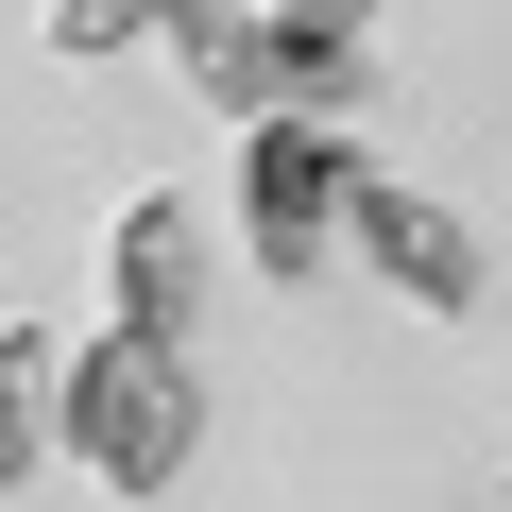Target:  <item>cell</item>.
I'll return each mask as SVG.
<instances>
[{
    "label": "cell",
    "instance_id": "ba28073f",
    "mask_svg": "<svg viewBox=\"0 0 512 512\" xmlns=\"http://www.w3.org/2000/svg\"><path fill=\"white\" fill-rule=\"evenodd\" d=\"M274 35H291V52H359V35H376V0H274Z\"/></svg>",
    "mask_w": 512,
    "mask_h": 512
},
{
    "label": "cell",
    "instance_id": "3957f363",
    "mask_svg": "<svg viewBox=\"0 0 512 512\" xmlns=\"http://www.w3.org/2000/svg\"><path fill=\"white\" fill-rule=\"evenodd\" d=\"M342 239L376 256V274H393L410 308H478V239H461L444 205H410L393 171H359V188H342Z\"/></svg>",
    "mask_w": 512,
    "mask_h": 512
},
{
    "label": "cell",
    "instance_id": "277c9868",
    "mask_svg": "<svg viewBox=\"0 0 512 512\" xmlns=\"http://www.w3.org/2000/svg\"><path fill=\"white\" fill-rule=\"evenodd\" d=\"M103 291H120V325H137V342H171V325H188V188H137V205H120Z\"/></svg>",
    "mask_w": 512,
    "mask_h": 512
},
{
    "label": "cell",
    "instance_id": "6da1fadb",
    "mask_svg": "<svg viewBox=\"0 0 512 512\" xmlns=\"http://www.w3.org/2000/svg\"><path fill=\"white\" fill-rule=\"evenodd\" d=\"M69 461H86L103 495H154V478L188 461V359L137 342V325L69 342Z\"/></svg>",
    "mask_w": 512,
    "mask_h": 512
},
{
    "label": "cell",
    "instance_id": "7a4b0ae2",
    "mask_svg": "<svg viewBox=\"0 0 512 512\" xmlns=\"http://www.w3.org/2000/svg\"><path fill=\"white\" fill-rule=\"evenodd\" d=\"M342 188H359V171H342V137L256 120V137H239V222H256V274H291V291H308V256L342 239Z\"/></svg>",
    "mask_w": 512,
    "mask_h": 512
},
{
    "label": "cell",
    "instance_id": "52a82bcc",
    "mask_svg": "<svg viewBox=\"0 0 512 512\" xmlns=\"http://www.w3.org/2000/svg\"><path fill=\"white\" fill-rule=\"evenodd\" d=\"M137 35H171V0H52V52H69V69L137 52Z\"/></svg>",
    "mask_w": 512,
    "mask_h": 512
},
{
    "label": "cell",
    "instance_id": "8992f818",
    "mask_svg": "<svg viewBox=\"0 0 512 512\" xmlns=\"http://www.w3.org/2000/svg\"><path fill=\"white\" fill-rule=\"evenodd\" d=\"M171 52L205 69V103H222V120H274V35H256L239 0H171Z\"/></svg>",
    "mask_w": 512,
    "mask_h": 512
},
{
    "label": "cell",
    "instance_id": "5b68a950",
    "mask_svg": "<svg viewBox=\"0 0 512 512\" xmlns=\"http://www.w3.org/2000/svg\"><path fill=\"white\" fill-rule=\"evenodd\" d=\"M35 444H69V342L52 325H0V495L35 478Z\"/></svg>",
    "mask_w": 512,
    "mask_h": 512
}]
</instances>
